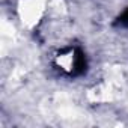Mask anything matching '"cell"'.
Here are the masks:
<instances>
[{
    "label": "cell",
    "mask_w": 128,
    "mask_h": 128,
    "mask_svg": "<svg viewBox=\"0 0 128 128\" xmlns=\"http://www.w3.org/2000/svg\"><path fill=\"white\" fill-rule=\"evenodd\" d=\"M15 14L23 27L33 30L48 14V0H18Z\"/></svg>",
    "instance_id": "cell-1"
},
{
    "label": "cell",
    "mask_w": 128,
    "mask_h": 128,
    "mask_svg": "<svg viewBox=\"0 0 128 128\" xmlns=\"http://www.w3.org/2000/svg\"><path fill=\"white\" fill-rule=\"evenodd\" d=\"M54 65L63 74H74V72H77L78 65H80V56H78L77 50L66 48V50L59 51L54 56Z\"/></svg>",
    "instance_id": "cell-2"
}]
</instances>
